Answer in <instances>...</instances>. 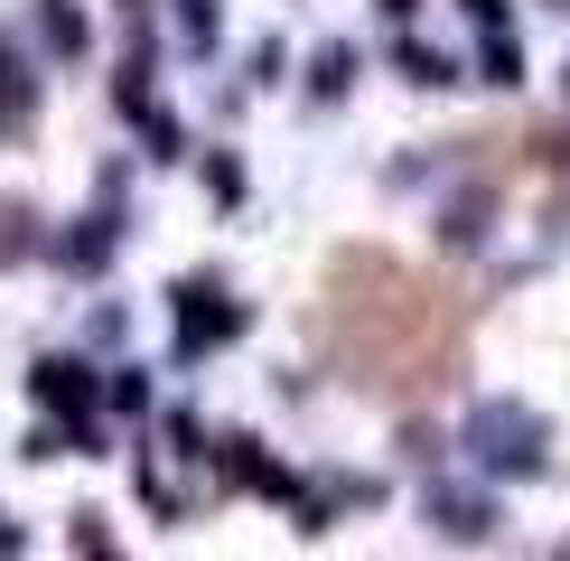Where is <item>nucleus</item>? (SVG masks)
<instances>
[{"mask_svg":"<svg viewBox=\"0 0 570 561\" xmlns=\"http://www.w3.org/2000/svg\"><path fill=\"white\" fill-rule=\"evenodd\" d=\"M38 393H47V403H85V384H76V365H47V374H38Z\"/></svg>","mask_w":570,"mask_h":561,"instance_id":"nucleus-2","label":"nucleus"},{"mask_svg":"<svg viewBox=\"0 0 570 561\" xmlns=\"http://www.w3.org/2000/svg\"><path fill=\"white\" fill-rule=\"evenodd\" d=\"M384 10H393V19H402V10H412V0H384Z\"/></svg>","mask_w":570,"mask_h":561,"instance_id":"nucleus-3","label":"nucleus"},{"mask_svg":"<svg viewBox=\"0 0 570 561\" xmlns=\"http://www.w3.org/2000/svg\"><path fill=\"white\" fill-rule=\"evenodd\" d=\"M29 131V94H19V47L0 38V140H19Z\"/></svg>","mask_w":570,"mask_h":561,"instance_id":"nucleus-1","label":"nucleus"}]
</instances>
